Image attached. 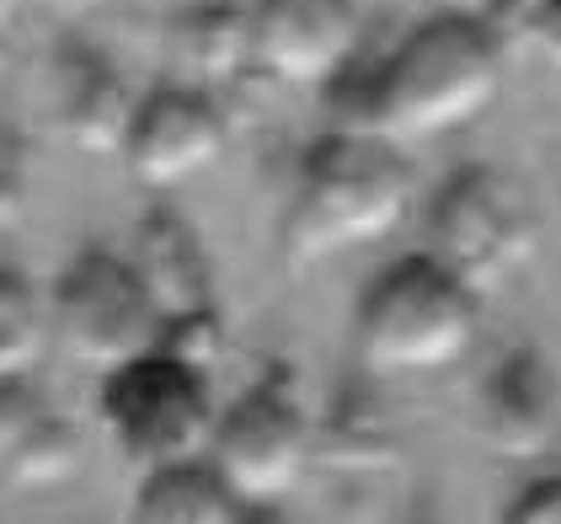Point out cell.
Wrapping results in <instances>:
<instances>
[{
	"label": "cell",
	"mask_w": 561,
	"mask_h": 524,
	"mask_svg": "<svg viewBox=\"0 0 561 524\" xmlns=\"http://www.w3.org/2000/svg\"><path fill=\"white\" fill-rule=\"evenodd\" d=\"M48 412L44 391L33 386V375H16V380H0V455L27 434L38 418Z\"/></svg>",
	"instance_id": "ac0fdd59"
},
{
	"label": "cell",
	"mask_w": 561,
	"mask_h": 524,
	"mask_svg": "<svg viewBox=\"0 0 561 524\" xmlns=\"http://www.w3.org/2000/svg\"><path fill=\"white\" fill-rule=\"evenodd\" d=\"M209 460L247 509L284 503L316 460V418L300 401L295 380L273 369L252 391L236 396L215 418Z\"/></svg>",
	"instance_id": "52a82bcc"
},
{
	"label": "cell",
	"mask_w": 561,
	"mask_h": 524,
	"mask_svg": "<svg viewBox=\"0 0 561 524\" xmlns=\"http://www.w3.org/2000/svg\"><path fill=\"white\" fill-rule=\"evenodd\" d=\"M167 44L193 87H219L252 65V16L236 0H172Z\"/></svg>",
	"instance_id": "4fadbf2b"
},
{
	"label": "cell",
	"mask_w": 561,
	"mask_h": 524,
	"mask_svg": "<svg viewBox=\"0 0 561 524\" xmlns=\"http://www.w3.org/2000/svg\"><path fill=\"white\" fill-rule=\"evenodd\" d=\"M22 11H27V0H0V33H11Z\"/></svg>",
	"instance_id": "cb8c5ba5"
},
{
	"label": "cell",
	"mask_w": 561,
	"mask_h": 524,
	"mask_svg": "<svg viewBox=\"0 0 561 524\" xmlns=\"http://www.w3.org/2000/svg\"><path fill=\"white\" fill-rule=\"evenodd\" d=\"M503 87V48L492 22L444 16L433 11L423 27H412L401 48L375 70L347 65L332 87L337 129L380 134L390 145L407 139H438L449 129L476 124Z\"/></svg>",
	"instance_id": "6da1fadb"
},
{
	"label": "cell",
	"mask_w": 561,
	"mask_h": 524,
	"mask_svg": "<svg viewBox=\"0 0 561 524\" xmlns=\"http://www.w3.org/2000/svg\"><path fill=\"white\" fill-rule=\"evenodd\" d=\"M535 236L540 225L529 198L518 193L514 176L492 167H460L428 209L433 258L476 295H497L535 258Z\"/></svg>",
	"instance_id": "8992f818"
},
{
	"label": "cell",
	"mask_w": 561,
	"mask_h": 524,
	"mask_svg": "<svg viewBox=\"0 0 561 524\" xmlns=\"http://www.w3.org/2000/svg\"><path fill=\"white\" fill-rule=\"evenodd\" d=\"M518 5H529V0H518Z\"/></svg>",
	"instance_id": "484cf974"
},
{
	"label": "cell",
	"mask_w": 561,
	"mask_h": 524,
	"mask_svg": "<svg viewBox=\"0 0 561 524\" xmlns=\"http://www.w3.org/2000/svg\"><path fill=\"white\" fill-rule=\"evenodd\" d=\"M561 429V391L551 364L535 349L508 353L486 380H481V434L497 455L535 460L557 444Z\"/></svg>",
	"instance_id": "8fae6325"
},
{
	"label": "cell",
	"mask_w": 561,
	"mask_h": 524,
	"mask_svg": "<svg viewBox=\"0 0 561 524\" xmlns=\"http://www.w3.org/2000/svg\"><path fill=\"white\" fill-rule=\"evenodd\" d=\"M524 44L546 70L561 76V0H529L524 5Z\"/></svg>",
	"instance_id": "ffe728a7"
},
{
	"label": "cell",
	"mask_w": 561,
	"mask_h": 524,
	"mask_svg": "<svg viewBox=\"0 0 561 524\" xmlns=\"http://www.w3.org/2000/svg\"><path fill=\"white\" fill-rule=\"evenodd\" d=\"M48 343V300L33 289L27 273L0 267V380L33 375Z\"/></svg>",
	"instance_id": "2e32d148"
},
{
	"label": "cell",
	"mask_w": 561,
	"mask_h": 524,
	"mask_svg": "<svg viewBox=\"0 0 561 524\" xmlns=\"http://www.w3.org/2000/svg\"><path fill=\"white\" fill-rule=\"evenodd\" d=\"M247 503L230 492L209 455L172 460L156 471H139L134 487V524H241Z\"/></svg>",
	"instance_id": "5bb4252c"
},
{
	"label": "cell",
	"mask_w": 561,
	"mask_h": 524,
	"mask_svg": "<svg viewBox=\"0 0 561 524\" xmlns=\"http://www.w3.org/2000/svg\"><path fill=\"white\" fill-rule=\"evenodd\" d=\"M481 295L433 252L390 262L358 300V364L375 380H417L455 369L476 343Z\"/></svg>",
	"instance_id": "3957f363"
},
{
	"label": "cell",
	"mask_w": 561,
	"mask_h": 524,
	"mask_svg": "<svg viewBox=\"0 0 561 524\" xmlns=\"http://www.w3.org/2000/svg\"><path fill=\"white\" fill-rule=\"evenodd\" d=\"M390 455H396V429L364 396H343L327 412V423H316V460L364 471V466H386Z\"/></svg>",
	"instance_id": "9a60e30c"
},
{
	"label": "cell",
	"mask_w": 561,
	"mask_h": 524,
	"mask_svg": "<svg viewBox=\"0 0 561 524\" xmlns=\"http://www.w3.org/2000/svg\"><path fill=\"white\" fill-rule=\"evenodd\" d=\"M407 204L412 167L401 161V145L380 134L332 129L300 161V182L284 215V252L289 262L310 267L358 247H380L407 219Z\"/></svg>",
	"instance_id": "7a4b0ae2"
},
{
	"label": "cell",
	"mask_w": 561,
	"mask_h": 524,
	"mask_svg": "<svg viewBox=\"0 0 561 524\" xmlns=\"http://www.w3.org/2000/svg\"><path fill=\"white\" fill-rule=\"evenodd\" d=\"M27 209V145L0 129V230H11Z\"/></svg>",
	"instance_id": "d6986e66"
},
{
	"label": "cell",
	"mask_w": 561,
	"mask_h": 524,
	"mask_svg": "<svg viewBox=\"0 0 561 524\" xmlns=\"http://www.w3.org/2000/svg\"><path fill=\"white\" fill-rule=\"evenodd\" d=\"M48 16H59V22H81V16H91L102 0H38Z\"/></svg>",
	"instance_id": "603a6c76"
},
{
	"label": "cell",
	"mask_w": 561,
	"mask_h": 524,
	"mask_svg": "<svg viewBox=\"0 0 561 524\" xmlns=\"http://www.w3.org/2000/svg\"><path fill=\"white\" fill-rule=\"evenodd\" d=\"M508 524H561V477H535L514 503H508Z\"/></svg>",
	"instance_id": "44dd1931"
},
{
	"label": "cell",
	"mask_w": 561,
	"mask_h": 524,
	"mask_svg": "<svg viewBox=\"0 0 561 524\" xmlns=\"http://www.w3.org/2000/svg\"><path fill=\"white\" fill-rule=\"evenodd\" d=\"M11 70V33H0V76Z\"/></svg>",
	"instance_id": "d4e9b609"
},
{
	"label": "cell",
	"mask_w": 561,
	"mask_h": 524,
	"mask_svg": "<svg viewBox=\"0 0 561 524\" xmlns=\"http://www.w3.org/2000/svg\"><path fill=\"white\" fill-rule=\"evenodd\" d=\"M48 338L70 364L107 375L161 343V310L145 295L129 258L81 247L48 289Z\"/></svg>",
	"instance_id": "5b68a950"
},
{
	"label": "cell",
	"mask_w": 561,
	"mask_h": 524,
	"mask_svg": "<svg viewBox=\"0 0 561 524\" xmlns=\"http://www.w3.org/2000/svg\"><path fill=\"white\" fill-rule=\"evenodd\" d=\"M0 471L11 477V487H27V492H44V487L70 481L81 471V434H76V423H65L48 407L44 418L0 455Z\"/></svg>",
	"instance_id": "e0dca14e"
},
{
	"label": "cell",
	"mask_w": 561,
	"mask_h": 524,
	"mask_svg": "<svg viewBox=\"0 0 561 524\" xmlns=\"http://www.w3.org/2000/svg\"><path fill=\"white\" fill-rule=\"evenodd\" d=\"M230 145V124L204 87H161L134 102L124 134V167L145 193H176L215 167Z\"/></svg>",
	"instance_id": "ba28073f"
},
{
	"label": "cell",
	"mask_w": 561,
	"mask_h": 524,
	"mask_svg": "<svg viewBox=\"0 0 561 524\" xmlns=\"http://www.w3.org/2000/svg\"><path fill=\"white\" fill-rule=\"evenodd\" d=\"M134 273L145 284V295L167 321H193V316H215V267L204 252V236L176 215V209H150L134 225Z\"/></svg>",
	"instance_id": "7c38bea8"
},
{
	"label": "cell",
	"mask_w": 561,
	"mask_h": 524,
	"mask_svg": "<svg viewBox=\"0 0 561 524\" xmlns=\"http://www.w3.org/2000/svg\"><path fill=\"white\" fill-rule=\"evenodd\" d=\"M134 96L129 81L118 76V65L102 54V48L81 44V38H65L54 48V65H48V118L59 139L81 156H118L124 150V134L134 118Z\"/></svg>",
	"instance_id": "30bf717a"
},
{
	"label": "cell",
	"mask_w": 561,
	"mask_h": 524,
	"mask_svg": "<svg viewBox=\"0 0 561 524\" xmlns=\"http://www.w3.org/2000/svg\"><path fill=\"white\" fill-rule=\"evenodd\" d=\"M96 418L113 438L118 460H129L134 471H156V466H172V460L209 455L219 407L204 364L150 349L102 375Z\"/></svg>",
	"instance_id": "277c9868"
},
{
	"label": "cell",
	"mask_w": 561,
	"mask_h": 524,
	"mask_svg": "<svg viewBox=\"0 0 561 524\" xmlns=\"http://www.w3.org/2000/svg\"><path fill=\"white\" fill-rule=\"evenodd\" d=\"M252 65L278 87H332L358 59V0H252Z\"/></svg>",
	"instance_id": "9c48e42d"
},
{
	"label": "cell",
	"mask_w": 561,
	"mask_h": 524,
	"mask_svg": "<svg viewBox=\"0 0 561 524\" xmlns=\"http://www.w3.org/2000/svg\"><path fill=\"white\" fill-rule=\"evenodd\" d=\"M503 5L508 0H433V11H444V16H471V22H492V27H497Z\"/></svg>",
	"instance_id": "7402d4cb"
}]
</instances>
